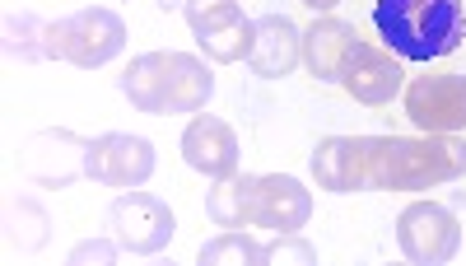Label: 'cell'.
Segmentation results:
<instances>
[{
	"label": "cell",
	"mask_w": 466,
	"mask_h": 266,
	"mask_svg": "<svg viewBox=\"0 0 466 266\" xmlns=\"http://www.w3.org/2000/svg\"><path fill=\"white\" fill-rule=\"evenodd\" d=\"M261 266H318V248L299 234H276V243H261Z\"/></svg>",
	"instance_id": "21"
},
{
	"label": "cell",
	"mask_w": 466,
	"mask_h": 266,
	"mask_svg": "<svg viewBox=\"0 0 466 266\" xmlns=\"http://www.w3.org/2000/svg\"><path fill=\"white\" fill-rule=\"evenodd\" d=\"M313 178L322 192H369V136H327L313 149Z\"/></svg>",
	"instance_id": "12"
},
{
	"label": "cell",
	"mask_w": 466,
	"mask_h": 266,
	"mask_svg": "<svg viewBox=\"0 0 466 266\" xmlns=\"http://www.w3.org/2000/svg\"><path fill=\"white\" fill-rule=\"evenodd\" d=\"M360 47H364V37L355 33V24H345L336 15H318L313 28L303 33V66H308L313 80L331 85L350 70V61H355Z\"/></svg>",
	"instance_id": "11"
},
{
	"label": "cell",
	"mask_w": 466,
	"mask_h": 266,
	"mask_svg": "<svg viewBox=\"0 0 466 266\" xmlns=\"http://www.w3.org/2000/svg\"><path fill=\"white\" fill-rule=\"evenodd\" d=\"M182 10H187V24H191V33H197V37L243 15V10H238V0H187Z\"/></svg>",
	"instance_id": "22"
},
{
	"label": "cell",
	"mask_w": 466,
	"mask_h": 266,
	"mask_svg": "<svg viewBox=\"0 0 466 266\" xmlns=\"http://www.w3.org/2000/svg\"><path fill=\"white\" fill-rule=\"evenodd\" d=\"M466 173L461 136H369V187L373 192H424Z\"/></svg>",
	"instance_id": "1"
},
{
	"label": "cell",
	"mask_w": 466,
	"mask_h": 266,
	"mask_svg": "<svg viewBox=\"0 0 466 266\" xmlns=\"http://www.w3.org/2000/svg\"><path fill=\"white\" fill-rule=\"evenodd\" d=\"M340 85L345 94L355 98V103H392L401 89H406V70H401V56L397 52H387V47H360L355 61H350V70L340 75Z\"/></svg>",
	"instance_id": "13"
},
{
	"label": "cell",
	"mask_w": 466,
	"mask_h": 266,
	"mask_svg": "<svg viewBox=\"0 0 466 266\" xmlns=\"http://www.w3.org/2000/svg\"><path fill=\"white\" fill-rule=\"evenodd\" d=\"M201 266H261V243L243 230H224L219 239L201 243Z\"/></svg>",
	"instance_id": "20"
},
{
	"label": "cell",
	"mask_w": 466,
	"mask_h": 266,
	"mask_svg": "<svg viewBox=\"0 0 466 266\" xmlns=\"http://www.w3.org/2000/svg\"><path fill=\"white\" fill-rule=\"evenodd\" d=\"M252 192H257V178L233 169V173L215 178V187L206 192V215L219 230H248L252 224Z\"/></svg>",
	"instance_id": "16"
},
{
	"label": "cell",
	"mask_w": 466,
	"mask_h": 266,
	"mask_svg": "<svg viewBox=\"0 0 466 266\" xmlns=\"http://www.w3.org/2000/svg\"><path fill=\"white\" fill-rule=\"evenodd\" d=\"M47 33L52 24L33 10H10L5 15V52L19 61H47Z\"/></svg>",
	"instance_id": "18"
},
{
	"label": "cell",
	"mask_w": 466,
	"mask_h": 266,
	"mask_svg": "<svg viewBox=\"0 0 466 266\" xmlns=\"http://www.w3.org/2000/svg\"><path fill=\"white\" fill-rule=\"evenodd\" d=\"M107 230L112 239L122 243V252L131 257H154V252H164L177 234V220L168 210V201L159 197H149V192H122L112 206H107Z\"/></svg>",
	"instance_id": "5"
},
{
	"label": "cell",
	"mask_w": 466,
	"mask_h": 266,
	"mask_svg": "<svg viewBox=\"0 0 466 266\" xmlns=\"http://www.w3.org/2000/svg\"><path fill=\"white\" fill-rule=\"evenodd\" d=\"M373 28L401 61H439L461 47L466 5L461 0H378Z\"/></svg>",
	"instance_id": "2"
},
{
	"label": "cell",
	"mask_w": 466,
	"mask_h": 266,
	"mask_svg": "<svg viewBox=\"0 0 466 266\" xmlns=\"http://www.w3.org/2000/svg\"><path fill=\"white\" fill-rule=\"evenodd\" d=\"M122 47H127V24H122V15H112L103 5L75 10V15L56 19L52 33H47V56L52 61H70L80 70L107 66Z\"/></svg>",
	"instance_id": "4"
},
{
	"label": "cell",
	"mask_w": 466,
	"mask_h": 266,
	"mask_svg": "<svg viewBox=\"0 0 466 266\" xmlns=\"http://www.w3.org/2000/svg\"><path fill=\"white\" fill-rule=\"evenodd\" d=\"M47 234H52V215L37 206L33 197H10V206H5V239H10V248H19V252H37L47 243Z\"/></svg>",
	"instance_id": "17"
},
{
	"label": "cell",
	"mask_w": 466,
	"mask_h": 266,
	"mask_svg": "<svg viewBox=\"0 0 466 266\" xmlns=\"http://www.w3.org/2000/svg\"><path fill=\"white\" fill-rule=\"evenodd\" d=\"M299 61H303V33L294 28V19H285V15H261V19H252L248 66L261 75V80H285Z\"/></svg>",
	"instance_id": "14"
},
{
	"label": "cell",
	"mask_w": 466,
	"mask_h": 266,
	"mask_svg": "<svg viewBox=\"0 0 466 266\" xmlns=\"http://www.w3.org/2000/svg\"><path fill=\"white\" fill-rule=\"evenodd\" d=\"M85 155H89V140H80L75 131H37L19 149V169L28 182L61 192L75 178H85Z\"/></svg>",
	"instance_id": "8"
},
{
	"label": "cell",
	"mask_w": 466,
	"mask_h": 266,
	"mask_svg": "<svg viewBox=\"0 0 466 266\" xmlns=\"http://www.w3.org/2000/svg\"><path fill=\"white\" fill-rule=\"evenodd\" d=\"M116 252H122V243L116 239H85V243H75L70 248V266H89V261H98V266H107V261H116Z\"/></svg>",
	"instance_id": "23"
},
{
	"label": "cell",
	"mask_w": 466,
	"mask_h": 266,
	"mask_svg": "<svg viewBox=\"0 0 466 266\" xmlns=\"http://www.w3.org/2000/svg\"><path fill=\"white\" fill-rule=\"evenodd\" d=\"M397 243L415 266H443L461 248V224L439 201H410L397 220Z\"/></svg>",
	"instance_id": "6"
},
{
	"label": "cell",
	"mask_w": 466,
	"mask_h": 266,
	"mask_svg": "<svg viewBox=\"0 0 466 266\" xmlns=\"http://www.w3.org/2000/svg\"><path fill=\"white\" fill-rule=\"evenodd\" d=\"M406 118L430 136L466 131V75H424V80H410Z\"/></svg>",
	"instance_id": "9"
},
{
	"label": "cell",
	"mask_w": 466,
	"mask_h": 266,
	"mask_svg": "<svg viewBox=\"0 0 466 266\" xmlns=\"http://www.w3.org/2000/svg\"><path fill=\"white\" fill-rule=\"evenodd\" d=\"M197 43H201V52H206L210 61H219V66H228V61H248V47H252V19L238 15V19H228V24L201 33Z\"/></svg>",
	"instance_id": "19"
},
{
	"label": "cell",
	"mask_w": 466,
	"mask_h": 266,
	"mask_svg": "<svg viewBox=\"0 0 466 266\" xmlns=\"http://www.w3.org/2000/svg\"><path fill=\"white\" fill-rule=\"evenodd\" d=\"M308 220H313V197L303 192L299 178H289V173L257 178L252 224H261V230H270V234H299Z\"/></svg>",
	"instance_id": "10"
},
{
	"label": "cell",
	"mask_w": 466,
	"mask_h": 266,
	"mask_svg": "<svg viewBox=\"0 0 466 266\" xmlns=\"http://www.w3.org/2000/svg\"><path fill=\"white\" fill-rule=\"evenodd\" d=\"M122 94L140 112H154V118H164V112H201L215 94V75L191 52H145L122 75Z\"/></svg>",
	"instance_id": "3"
},
{
	"label": "cell",
	"mask_w": 466,
	"mask_h": 266,
	"mask_svg": "<svg viewBox=\"0 0 466 266\" xmlns=\"http://www.w3.org/2000/svg\"><path fill=\"white\" fill-rule=\"evenodd\" d=\"M182 159L187 169H197L206 178H224L238 169L243 149H238V136H233L228 122L219 118H191L187 131H182Z\"/></svg>",
	"instance_id": "15"
},
{
	"label": "cell",
	"mask_w": 466,
	"mask_h": 266,
	"mask_svg": "<svg viewBox=\"0 0 466 266\" xmlns=\"http://www.w3.org/2000/svg\"><path fill=\"white\" fill-rule=\"evenodd\" d=\"M154 173V145L145 136L131 131H107L98 140H89V155H85V178L116 187V192H131V187L149 182Z\"/></svg>",
	"instance_id": "7"
},
{
	"label": "cell",
	"mask_w": 466,
	"mask_h": 266,
	"mask_svg": "<svg viewBox=\"0 0 466 266\" xmlns=\"http://www.w3.org/2000/svg\"><path fill=\"white\" fill-rule=\"evenodd\" d=\"M303 5H313V10H318V15H327V10H331V5H340V0H303Z\"/></svg>",
	"instance_id": "24"
}]
</instances>
